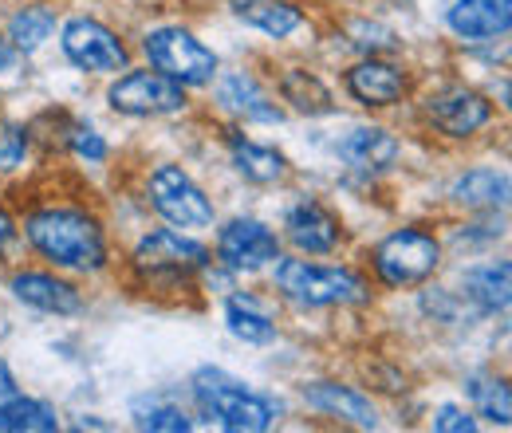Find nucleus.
Segmentation results:
<instances>
[{
  "label": "nucleus",
  "mask_w": 512,
  "mask_h": 433,
  "mask_svg": "<svg viewBox=\"0 0 512 433\" xmlns=\"http://www.w3.org/2000/svg\"><path fill=\"white\" fill-rule=\"evenodd\" d=\"M20 237L48 268L67 276H103L111 268L107 225L79 201H36L20 221Z\"/></svg>",
  "instance_id": "obj_1"
},
{
  "label": "nucleus",
  "mask_w": 512,
  "mask_h": 433,
  "mask_svg": "<svg viewBox=\"0 0 512 433\" xmlns=\"http://www.w3.org/2000/svg\"><path fill=\"white\" fill-rule=\"evenodd\" d=\"M268 284L276 300L296 311L367 308L375 300V280L351 264H320V256H276L268 264Z\"/></svg>",
  "instance_id": "obj_2"
},
{
  "label": "nucleus",
  "mask_w": 512,
  "mask_h": 433,
  "mask_svg": "<svg viewBox=\"0 0 512 433\" xmlns=\"http://www.w3.org/2000/svg\"><path fill=\"white\" fill-rule=\"evenodd\" d=\"M190 402L197 418L225 433H264L284 418V402L276 394H264L221 367H197L190 374Z\"/></svg>",
  "instance_id": "obj_3"
},
{
  "label": "nucleus",
  "mask_w": 512,
  "mask_h": 433,
  "mask_svg": "<svg viewBox=\"0 0 512 433\" xmlns=\"http://www.w3.org/2000/svg\"><path fill=\"white\" fill-rule=\"evenodd\" d=\"M205 268H213V248L197 241V233H182L174 225L146 229L130 248V272L146 292L193 288Z\"/></svg>",
  "instance_id": "obj_4"
},
{
  "label": "nucleus",
  "mask_w": 512,
  "mask_h": 433,
  "mask_svg": "<svg viewBox=\"0 0 512 433\" xmlns=\"http://www.w3.org/2000/svg\"><path fill=\"white\" fill-rule=\"evenodd\" d=\"M442 264H446V245L426 225H398L367 252V268H371L375 284H383L390 292L430 284Z\"/></svg>",
  "instance_id": "obj_5"
},
{
  "label": "nucleus",
  "mask_w": 512,
  "mask_h": 433,
  "mask_svg": "<svg viewBox=\"0 0 512 433\" xmlns=\"http://www.w3.org/2000/svg\"><path fill=\"white\" fill-rule=\"evenodd\" d=\"M138 52L146 67L162 71L166 79L182 83L186 91L190 87H209L221 71V56L193 32L186 24H150L138 40Z\"/></svg>",
  "instance_id": "obj_6"
},
{
  "label": "nucleus",
  "mask_w": 512,
  "mask_h": 433,
  "mask_svg": "<svg viewBox=\"0 0 512 433\" xmlns=\"http://www.w3.org/2000/svg\"><path fill=\"white\" fill-rule=\"evenodd\" d=\"M142 197L162 217V225H174L182 233H205L217 225L213 197L178 162H154L142 178Z\"/></svg>",
  "instance_id": "obj_7"
},
{
  "label": "nucleus",
  "mask_w": 512,
  "mask_h": 433,
  "mask_svg": "<svg viewBox=\"0 0 512 433\" xmlns=\"http://www.w3.org/2000/svg\"><path fill=\"white\" fill-rule=\"evenodd\" d=\"M418 107H422V123L449 142H469L497 123V107L489 103V95H481L461 79L434 83L430 91H422Z\"/></svg>",
  "instance_id": "obj_8"
},
{
  "label": "nucleus",
  "mask_w": 512,
  "mask_h": 433,
  "mask_svg": "<svg viewBox=\"0 0 512 433\" xmlns=\"http://www.w3.org/2000/svg\"><path fill=\"white\" fill-rule=\"evenodd\" d=\"M107 107L123 119H174L190 111V91L154 67H127L111 75Z\"/></svg>",
  "instance_id": "obj_9"
},
{
  "label": "nucleus",
  "mask_w": 512,
  "mask_h": 433,
  "mask_svg": "<svg viewBox=\"0 0 512 433\" xmlns=\"http://www.w3.org/2000/svg\"><path fill=\"white\" fill-rule=\"evenodd\" d=\"M60 52L64 60L83 75H119L130 67V44L123 32L99 16H67L60 24Z\"/></svg>",
  "instance_id": "obj_10"
},
{
  "label": "nucleus",
  "mask_w": 512,
  "mask_h": 433,
  "mask_svg": "<svg viewBox=\"0 0 512 433\" xmlns=\"http://www.w3.org/2000/svg\"><path fill=\"white\" fill-rule=\"evenodd\" d=\"M280 252H284L280 229H272L260 217H229L217 229V241H213L217 264L225 272H233V276H256V272H264Z\"/></svg>",
  "instance_id": "obj_11"
},
{
  "label": "nucleus",
  "mask_w": 512,
  "mask_h": 433,
  "mask_svg": "<svg viewBox=\"0 0 512 433\" xmlns=\"http://www.w3.org/2000/svg\"><path fill=\"white\" fill-rule=\"evenodd\" d=\"M280 241L292 245L296 256H335L347 245V225L339 217V209H331L323 197H296L284 209L280 221Z\"/></svg>",
  "instance_id": "obj_12"
},
{
  "label": "nucleus",
  "mask_w": 512,
  "mask_h": 433,
  "mask_svg": "<svg viewBox=\"0 0 512 433\" xmlns=\"http://www.w3.org/2000/svg\"><path fill=\"white\" fill-rule=\"evenodd\" d=\"M343 91L367 111H386L410 99L414 71L390 56H359L343 71Z\"/></svg>",
  "instance_id": "obj_13"
},
{
  "label": "nucleus",
  "mask_w": 512,
  "mask_h": 433,
  "mask_svg": "<svg viewBox=\"0 0 512 433\" xmlns=\"http://www.w3.org/2000/svg\"><path fill=\"white\" fill-rule=\"evenodd\" d=\"M213 87V107L221 115H229L233 123L245 126H280L284 123V107L276 103V95L256 79L249 67H233V71H217Z\"/></svg>",
  "instance_id": "obj_14"
},
{
  "label": "nucleus",
  "mask_w": 512,
  "mask_h": 433,
  "mask_svg": "<svg viewBox=\"0 0 512 433\" xmlns=\"http://www.w3.org/2000/svg\"><path fill=\"white\" fill-rule=\"evenodd\" d=\"M8 292L20 308L40 311V315H60V319H71L87 308V296L79 292V284L67 276V272H56V268H12L8 272Z\"/></svg>",
  "instance_id": "obj_15"
},
{
  "label": "nucleus",
  "mask_w": 512,
  "mask_h": 433,
  "mask_svg": "<svg viewBox=\"0 0 512 433\" xmlns=\"http://www.w3.org/2000/svg\"><path fill=\"white\" fill-rule=\"evenodd\" d=\"M335 158L359 178H383L402 158V138L379 123H359L335 138Z\"/></svg>",
  "instance_id": "obj_16"
},
{
  "label": "nucleus",
  "mask_w": 512,
  "mask_h": 433,
  "mask_svg": "<svg viewBox=\"0 0 512 433\" xmlns=\"http://www.w3.org/2000/svg\"><path fill=\"white\" fill-rule=\"evenodd\" d=\"M300 398L312 414L335 418V422L355 426V430H379V406L359 386H347V382H335V378H312V382L300 386Z\"/></svg>",
  "instance_id": "obj_17"
},
{
  "label": "nucleus",
  "mask_w": 512,
  "mask_h": 433,
  "mask_svg": "<svg viewBox=\"0 0 512 433\" xmlns=\"http://www.w3.org/2000/svg\"><path fill=\"white\" fill-rule=\"evenodd\" d=\"M225 154L237 178H245L249 186H284L292 174V162L284 150H276L272 142H256L241 126L225 130Z\"/></svg>",
  "instance_id": "obj_18"
},
{
  "label": "nucleus",
  "mask_w": 512,
  "mask_h": 433,
  "mask_svg": "<svg viewBox=\"0 0 512 433\" xmlns=\"http://www.w3.org/2000/svg\"><path fill=\"white\" fill-rule=\"evenodd\" d=\"M446 28L461 44H497L512 28V0H453Z\"/></svg>",
  "instance_id": "obj_19"
},
{
  "label": "nucleus",
  "mask_w": 512,
  "mask_h": 433,
  "mask_svg": "<svg viewBox=\"0 0 512 433\" xmlns=\"http://www.w3.org/2000/svg\"><path fill=\"white\" fill-rule=\"evenodd\" d=\"M461 300L473 315H505L512 300V264L501 260H481V264H465L461 276Z\"/></svg>",
  "instance_id": "obj_20"
},
{
  "label": "nucleus",
  "mask_w": 512,
  "mask_h": 433,
  "mask_svg": "<svg viewBox=\"0 0 512 433\" xmlns=\"http://www.w3.org/2000/svg\"><path fill=\"white\" fill-rule=\"evenodd\" d=\"M509 193V170H501V166H469L465 174H457L449 182V201L457 209H465L469 217L473 213H505Z\"/></svg>",
  "instance_id": "obj_21"
},
{
  "label": "nucleus",
  "mask_w": 512,
  "mask_h": 433,
  "mask_svg": "<svg viewBox=\"0 0 512 433\" xmlns=\"http://www.w3.org/2000/svg\"><path fill=\"white\" fill-rule=\"evenodd\" d=\"M276 95H280V107H288L304 119H327L339 111L331 83L312 67H280L276 71Z\"/></svg>",
  "instance_id": "obj_22"
},
{
  "label": "nucleus",
  "mask_w": 512,
  "mask_h": 433,
  "mask_svg": "<svg viewBox=\"0 0 512 433\" xmlns=\"http://www.w3.org/2000/svg\"><path fill=\"white\" fill-rule=\"evenodd\" d=\"M229 8L245 28L268 36L272 44H284V40H292V36L312 28L308 8H300L296 0H233Z\"/></svg>",
  "instance_id": "obj_23"
},
{
  "label": "nucleus",
  "mask_w": 512,
  "mask_h": 433,
  "mask_svg": "<svg viewBox=\"0 0 512 433\" xmlns=\"http://www.w3.org/2000/svg\"><path fill=\"white\" fill-rule=\"evenodd\" d=\"M221 311H225V331L245 347H268L280 339L276 308L256 292H229Z\"/></svg>",
  "instance_id": "obj_24"
},
{
  "label": "nucleus",
  "mask_w": 512,
  "mask_h": 433,
  "mask_svg": "<svg viewBox=\"0 0 512 433\" xmlns=\"http://www.w3.org/2000/svg\"><path fill=\"white\" fill-rule=\"evenodd\" d=\"M56 28H60V12H56V4H48V0L20 4V8H12L8 20H4V36L12 40V48H16L24 60L36 56L40 48H48V40L56 36Z\"/></svg>",
  "instance_id": "obj_25"
},
{
  "label": "nucleus",
  "mask_w": 512,
  "mask_h": 433,
  "mask_svg": "<svg viewBox=\"0 0 512 433\" xmlns=\"http://www.w3.org/2000/svg\"><path fill=\"white\" fill-rule=\"evenodd\" d=\"M130 426L146 433H190L197 422H193V410H186L174 394L146 390L130 398Z\"/></svg>",
  "instance_id": "obj_26"
},
{
  "label": "nucleus",
  "mask_w": 512,
  "mask_h": 433,
  "mask_svg": "<svg viewBox=\"0 0 512 433\" xmlns=\"http://www.w3.org/2000/svg\"><path fill=\"white\" fill-rule=\"evenodd\" d=\"M465 398L477 414V422H489V426H501L509 430L512 422V390L509 378L497 371H473L465 374Z\"/></svg>",
  "instance_id": "obj_27"
},
{
  "label": "nucleus",
  "mask_w": 512,
  "mask_h": 433,
  "mask_svg": "<svg viewBox=\"0 0 512 433\" xmlns=\"http://www.w3.org/2000/svg\"><path fill=\"white\" fill-rule=\"evenodd\" d=\"M64 430L60 410L36 394H12L0 402V433H56Z\"/></svg>",
  "instance_id": "obj_28"
},
{
  "label": "nucleus",
  "mask_w": 512,
  "mask_h": 433,
  "mask_svg": "<svg viewBox=\"0 0 512 433\" xmlns=\"http://www.w3.org/2000/svg\"><path fill=\"white\" fill-rule=\"evenodd\" d=\"M32 126L20 123V119H0V182L4 178H16L24 174L28 158H32Z\"/></svg>",
  "instance_id": "obj_29"
},
{
  "label": "nucleus",
  "mask_w": 512,
  "mask_h": 433,
  "mask_svg": "<svg viewBox=\"0 0 512 433\" xmlns=\"http://www.w3.org/2000/svg\"><path fill=\"white\" fill-rule=\"evenodd\" d=\"M64 146L67 154L83 166H103L111 158V142L103 138V130L83 123V119H67L64 123Z\"/></svg>",
  "instance_id": "obj_30"
},
{
  "label": "nucleus",
  "mask_w": 512,
  "mask_h": 433,
  "mask_svg": "<svg viewBox=\"0 0 512 433\" xmlns=\"http://www.w3.org/2000/svg\"><path fill=\"white\" fill-rule=\"evenodd\" d=\"M343 32H347V44H351L359 56H394V52H402L398 32L379 24V20L359 16V20H351Z\"/></svg>",
  "instance_id": "obj_31"
},
{
  "label": "nucleus",
  "mask_w": 512,
  "mask_h": 433,
  "mask_svg": "<svg viewBox=\"0 0 512 433\" xmlns=\"http://www.w3.org/2000/svg\"><path fill=\"white\" fill-rule=\"evenodd\" d=\"M430 426H434V433H477L481 430L477 414L465 410V406H457V402H442V406L434 410Z\"/></svg>",
  "instance_id": "obj_32"
},
{
  "label": "nucleus",
  "mask_w": 512,
  "mask_h": 433,
  "mask_svg": "<svg viewBox=\"0 0 512 433\" xmlns=\"http://www.w3.org/2000/svg\"><path fill=\"white\" fill-rule=\"evenodd\" d=\"M461 308H465V300L457 292H449V288H426L422 292V311L434 315L438 323H453L461 315Z\"/></svg>",
  "instance_id": "obj_33"
},
{
  "label": "nucleus",
  "mask_w": 512,
  "mask_h": 433,
  "mask_svg": "<svg viewBox=\"0 0 512 433\" xmlns=\"http://www.w3.org/2000/svg\"><path fill=\"white\" fill-rule=\"evenodd\" d=\"M20 245H24V237H20V217L0 201V260H12Z\"/></svg>",
  "instance_id": "obj_34"
},
{
  "label": "nucleus",
  "mask_w": 512,
  "mask_h": 433,
  "mask_svg": "<svg viewBox=\"0 0 512 433\" xmlns=\"http://www.w3.org/2000/svg\"><path fill=\"white\" fill-rule=\"evenodd\" d=\"M20 60H24V56L12 48V40H8V36H4V28H0V75L16 71V67H20Z\"/></svg>",
  "instance_id": "obj_35"
},
{
  "label": "nucleus",
  "mask_w": 512,
  "mask_h": 433,
  "mask_svg": "<svg viewBox=\"0 0 512 433\" xmlns=\"http://www.w3.org/2000/svg\"><path fill=\"white\" fill-rule=\"evenodd\" d=\"M16 390H20V382H16V371L8 367V359H0V402H4V398H12Z\"/></svg>",
  "instance_id": "obj_36"
},
{
  "label": "nucleus",
  "mask_w": 512,
  "mask_h": 433,
  "mask_svg": "<svg viewBox=\"0 0 512 433\" xmlns=\"http://www.w3.org/2000/svg\"><path fill=\"white\" fill-rule=\"evenodd\" d=\"M75 430H111L107 422H95V414H83L79 422H75Z\"/></svg>",
  "instance_id": "obj_37"
}]
</instances>
